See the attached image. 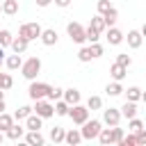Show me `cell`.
<instances>
[{
	"label": "cell",
	"instance_id": "cell-1",
	"mask_svg": "<svg viewBox=\"0 0 146 146\" xmlns=\"http://www.w3.org/2000/svg\"><path fill=\"white\" fill-rule=\"evenodd\" d=\"M21 73L25 80H36V75L41 73V59L34 55V57H27L23 64H21Z\"/></svg>",
	"mask_w": 146,
	"mask_h": 146
},
{
	"label": "cell",
	"instance_id": "cell-2",
	"mask_svg": "<svg viewBox=\"0 0 146 146\" xmlns=\"http://www.w3.org/2000/svg\"><path fill=\"white\" fill-rule=\"evenodd\" d=\"M100 128H103V123L98 119H87L82 123V128H80V135H82V139H96Z\"/></svg>",
	"mask_w": 146,
	"mask_h": 146
},
{
	"label": "cell",
	"instance_id": "cell-3",
	"mask_svg": "<svg viewBox=\"0 0 146 146\" xmlns=\"http://www.w3.org/2000/svg\"><path fill=\"white\" fill-rule=\"evenodd\" d=\"M66 116H71V121H73L75 125H82V123L89 119V110H87V105L75 103V105L68 107V114H66Z\"/></svg>",
	"mask_w": 146,
	"mask_h": 146
},
{
	"label": "cell",
	"instance_id": "cell-4",
	"mask_svg": "<svg viewBox=\"0 0 146 146\" xmlns=\"http://www.w3.org/2000/svg\"><path fill=\"white\" fill-rule=\"evenodd\" d=\"M32 112H34V114H39L41 119H50V116L55 114V107H52V103H50L48 98H39V100H34Z\"/></svg>",
	"mask_w": 146,
	"mask_h": 146
},
{
	"label": "cell",
	"instance_id": "cell-5",
	"mask_svg": "<svg viewBox=\"0 0 146 146\" xmlns=\"http://www.w3.org/2000/svg\"><path fill=\"white\" fill-rule=\"evenodd\" d=\"M41 30H43V27L34 21V23H23V25L18 27V34H21V36H25L27 41H34V39H39Z\"/></svg>",
	"mask_w": 146,
	"mask_h": 146
},
{
	"label": "cell",
	"instance_id": "cell-6",
	"mask_svg": "<svg viewBox=\"0 0 146 146\" xmlns=\"http://www.w3.org/2000/svg\"><path fill=\"white\" fill-rule=\"evenodd\" d=\"M48 89H50V84H48V82H34V80H30V87H27V96H30L32 100L46 98Z\"/></svg>",
	"mask_w": 146,
	"mask_h": 146
},
{
	"label": "cell",
	"instance_id": "cell-7",
	"mask_svg": "<svg viewBox=\"0 0 146 146\" xmlns=\"http://www.w3.org/2000/svg\"><path fill=\"white\" fill-rule=\"evenodd\" d=\"M66 32H68L71 41H75V43H84V41H87V39H84V27H82L78 21H71V23L66 25Z\"/></svg>",
	"mask_w": 146,
	"mask_h": 146
},
{
	"label": "cell",
	"instance_id": "cell-8",
	"mask_svg": "<svg viewBox=\"0 0 146 146\" xmlns=\"http://www.w3.org/2000/svg\"><path fill=\"white\" fill-rule=\"evenodd\" d=\"M119 121H121V112H119L116 107L103 110V123H105V125H119Z\"/></svg>",
	"mask_w": 146,
	"mask_h": 146
},
{
	"label": "cell",
	"instance_id": "cell-9",
	"mask_svg": "<svg viewBox=\"0 0 146 146\" xmlns=\"http://www.w3.org/2000/svg\"><path fill=\"white\" fill-rule=\"evenodd\" d=\"M39 39H41V43H43V46H55L59 36H57V30H52V27H46V30H41Z\"/></svg>",
	"mask_w": 146,
	"mask_h": 146
},
{
	"label": "cell",
	"instance_id": "cell-10",
	"mask_svg": "<svg viewBox=\"0 0 146 146\" xmlns=\"http://www.w3.org/2000/svg\"><path fill=\"white\" fill-rule=\"evenodd\" d=\"M27 46H30V41L25 39V36H11V43H9V48L14 50V52H18V55H23L25 50H27Z\"/></svg>",
	"mask_w": 146,
	"mask_h": 146
},
{
	"label": "cell",
	"instance_id": "cell-11",
	"mask_svg": "<svg viewBox=\"0 0 146 146\" xmlns=\"http://www.w3.org/2000/svg\"><path fill=\"white\" fill-rule=\"evenodd\" d=\"M105 30H107V41H110V46H119V43L125 39L123 32H121L119 27H114V25H112V27H105Z\"/></svg>",
	"mask_w": 146,
	"mask_h": 146
},
{
	"label": "cell",
	"instance_id": "cell-12",
	"mask_svg": "<svg viewBox=\"0 0 146 146\" xmlns=\"http://www.w3.org/2000/svg\"><path fill=\"white\" fill-rule=\"evenodd\" d=\"M41 123H43V119L34 112H30L25 116V130H41Z\"/></svg>",
	"mask_w": 146,
	"mask_h": 146
},
{
	"label": "cell",
	"instance_id": "cell-13",
	"mask_svg": "<svg viewBox=\"0 0 146 146\" xmlns=\"http://www.w3.org/2000/svg\"><path fill=\"white\" fill-rule=\"evenodd\" d=\"M23 137H25V141H27L30 146H41V144L46 141V139H43V135H41L39 130H25V135H23Z\"/></svg>",
	"mask_w": 146,
	"mask_h": 146
},
{
	"label": "cell",
	"instance_id": "cell-14",
	"mask_svg": "<svg viewBox=\"0 0 146 146\" xmlns=\"http://www.w3.org/2000/svg\"><path fill=\"white\" fill-rule=\"evenodd\" d=\"M119 112H121V116H123V119H132V116H137V103L125 100V103L119 107Z\"/></svg>",
	"mask_w": 146,
	"mask_h": 146
},
{
	"label": "cell",
	"instance_id": "cell-15",
	"mask_svg": "<svg viewBox=\"0 0 146 146\" xmlns=\"http://www.w3.org/2000/svg\"><path fill=\"white\" fill-rule=\"evenodd\" d=\"M23 135H25V128H23L21 123H11V125L5 130V137H7V139H21Z\"/></svg>",
	"mask_w": 146,
	"mask_h": 146
},
{
	"label": "cell",
	"instance_id": "cell-16",
	"mask_svg": "<svg viewBox=\"0 0 146 146\" xmlns=\"http://www.w3.org/2000/svg\"><path fill=\"white\" fill-rule=\"evenodd\" d=\"M103 146H107V144H114V128L110 125V128H100V132H98V137H96Z\"/></svg>",
	"mask_w": 146,
	"mask_h": 146
},
{
	"label": "cell",
	"instance_id": "cell-17",
	"mask_svg": "<svg viewBox=\"0 0 146 146\" xmlns=\"http://www.w3.org/2000/svg\"><path fill=\"white\" fill-rule=\"evenodd\" d=\"M21 64H23V57H21L18 52H14V55H7V57H5V66H7L9 71L21 68Z\"/></svg>",
	"mask_w": 146,
	"mask_h": 146
},
{
	"label": "cell",
	"instance_id": "cell-18",
	"mask_svg": "<svg viewBox=\"0 0 146 146\" xmlns=\"http://www.w3.org/2000/svg\"><path fill=\"white\" fill-rule=\"evenodd\" d=\"M62 98H64V100H66L68 105H75V103H80V100H82V96H80V91H78V89H73V87H71V89H64V94H62Z\"/></svg>",
	"mask_w": 146,
	"mask_h": 146
},
{
	"label": "cell",
	"instance_id": "cell-19",
	"mask_svg": "<svg viewBox=\"0 0 146 146\" xmlns=\"http://www.w3.org/2000/svg\"><path fill=\"white\" fill-rule=\"evenodd\" d=\"M141 41H144V34H141L139 30H130V32H128V46H130V48H139Z\"/></svg>",
	"mask_w": 146,
	"mask_h": 146
},
{
	"label": "cell",
	"instance_id": "cell-20",
	"mask_svg": "<svg viewBox=\"0 0 146 146\" xmlns=\"http://www.w3.org/2000/svg\"><path fill=\"white\" fill-rule=\"evenodd\" d=\"M64 141H66V144H71V146H78V144L82 141L80 130H75V128H73V130H66V132H64Z\"/></svg>",
	"mask_w": 146,
	"mask_h": 146
},
{
	"label": "cell",
	"instance_id": "cell-21",
	"mask_svg": "<svg viewBox=\"0 0 146 146\" xmlns=\"http://www.w3.org/2000/svg\"><path fill=\"white\" fill-rule=\"evenodd\" d=\"M103 16V21H105V27H112L114 23H116V18H119V11H116V7H110L105 14H100Z\"/></svg>",
	"mask_w": 146,
	"mask_h": 146
},
{
	"label": "cell",
	"instance_id": "cell-22",
	"mask_svg": "<svg viewBox=\"0 0 146 146\" xmlns=\"http://www.w3.org/2000/svg\"><path fill=\"white\" fill-rule=\"evenodd\" d=\"M0 5H2V14H7V16H16L18 14V0H5Z\"/></svg>",
	"mask_w": 146,
	"mask_h": 146
},
{
	"label": "cell",
	"instance_id": "cell-23",
	"mask_svg": "<svg viewBox=\"0 0 146 146\" xmlns=\"http://www.w3.org/2000/svg\"><path fill=\"white\" fill-rule=\"evenodd\" d=\"M110 73H112V78H114V80H116V82H121V80H123V78H125V73H128V68H125V66H121V64H116V62H114V64H112V68H110Z\"/></svg>",
	"mask_w": 146,
	"mask_h": 146
},
{
	"label": "cell",
	"instance_id": "cell-24",
	"mask_svg": "<svg viewBox=\"0 0 146 146\" xmlns=\"http://www.w3.org/2000/svg\"><path fill=\"white\" fill-rule=\"evenodd\" d=\"M52 107H55V114H57V116H66L71 105H68L64 98H59V100H55V105H52Z\"/></svg>",
	"mask_w": 146,
	"mask_h": 146
},
{
	"label": "cell",
	"instance_id": "cell-25",
	"mask_svg": "<svg viewBox=\"0 0 146 146\" xmlns=\"http://www.w3.org/2000/svg\"><path fill=\"white\" fill-rule=\"evenodd\" d=\"M123 91H125V89H123ZM125 94H128V100H132V103H137V100H141V98H144V91H141L139 87H128V91H125Z\"/></svg>",
	"mask_w": 146,
	"mask_h": 146
},
{
	"label": "cell",
	"instance_id": "cell-26",
	"mask_svg": "<svg viewBox=\"0 0 146 146\" xmlns=\"http://www.w3.org/2000/svg\"><path fill=\"white\" fill-rule=\"evenodd\" d=\"M105 94H107V96H121V94H123L121 82H116V80H114L112 84H107V87H105Z\"/></svg>",
	"mask_w": 146,
	"mask_h": 146
},
{
	"label": "cell",
	"instance_id": "cell-27",
	"mask_svg": "<svg viewBox=\"0 0 146 146\" xmlns=\"http://www.w3.org/2000/svg\"><path fill=\"white\" fill-rule=\"evenodd\" d=\"M64 128L62 125H55V128H50V139L55 141V144H59V141H64Z\"/></svg>",
	"mask_w": 146,
	"mask_h": 146
},
{
	"label": "cell",
	"instance_id": "cell-28",
	"mask_svg": "<svg viewBox=\"0 0 146 146\" xmlns=\"http://www.w3.org/2000/svg\"><path fill=\"white\" fill-rule=\"evenodd\" d=\"M62 94H64V89H62V87H52V84H50V89H48L46 98L52 103V100H59V98H62Z\"/></svg>",
	"mask_w": 146,
	"mask_h": 146
},
{
	"label": "cell",
	"instance_id": "cell-29",
	"mask_svg": "<svg viewBox=\"0 0 146 146\" xmlns=\"http://www.w3.org/2000/svg\"><path fill=\"white\" fill-rule=\"evenodd\" d=\"M89 27H94L96 32H105V21H103V16L98 14V16H94L91 18V23H89Z\"/></svg>",
	"mask_w": 146,
	"mask_h": 146
},
{
	"label": "cell",
	"instance_id": "cell-30",
	"mask_svg": "<svg viewBox=\"0 0 146 146\" xmlns=\"http://www.w3.org/2000/svg\"><path fill=\"white\" fill-rule=\"evenodd\" d=\"M103 107V98L100 96H89L87 98V110H100Z\"/></svg>",
	"mask_w": 146,
	"mask_h": 146
},
{
	"label": "cell",
	"instance_id": "cell-31",
	"mask_svg": "<svg viewBox=\"0 0 146 146\" xmlns=\"http://www.w3.org/2000/svg\"><path fill=\"white\" fill-rule=\"evenodd\" d=\"M30 112H32V107H30V105H21V107L14 112V121H23Z\"/></svg>",
	"mask_w": 146,
	"mask_h": 146
},
{
	"label": "cell",
	"instance_id": "cell-32",
	"mask_svg": "<svg viewBox=\"0 0 146 146\" xmlns=\"http://www.w3.org/2000/svg\"><path fill=\"white\" fill-rule=\"evenodd\" d=\"M11 123H14V116H11V114H7V112H0V130L5 132Z\"/></svg>",
	"mask_w": 146,
	"mask_h": 146
},
{
	"label": "cell",
	"instance_id": "cell-33",
	"mask_svg": "<svg viewBox=\"0 0 146 146\" xmlns=\"http://www.w3.org/2000/svg\"><path fill=\"white\" fill-rule=\"evenodd\" d=\"M84 39H87L89 43H96V41L100 39V32H96L94 27H84Z\"/></svg>",
	"mask_w": 146,
	"mask_h": 146
},
{
	"label": "cell",
	"instance_id": "cell-34",
	"mask_svg": "<svg viewBox=\"0 0 146 146\" xmlns=\"http://www.w3.org/2000/svg\"><path fill=\"white\" fill-rule=\"evenodd\" d=\"M141 128H144V123H141V121H139L137 116H132V119H128V130H130V132H139Z\"/></svg>",
	"mask_w": 146,
	"mask_h": 146
},
{
	"label": "cell",
	"instance_id": "cell-35",
	"mask_svg": "<svg viewBox=\"0 0 146 146\" xmlns=\"http://www.w3.org/2000/svg\"><path fill=\"white\" fill-rule=\"evenodd\" d=\"M116 64H121V66H125V68H128V66L132 64V59H130V55H128V52H119V55H116Z\"/></svg>",
	"mask_w": 146,
	"mask_h": 146
},
{
	"label": "cell",
	"instance_id": "cell-36",
	"mask_svg": "<svg viewBox=\"0 0 146 146\" xmlns=\"http://www.w3.org/2000/svg\"><path fill=\"white\" fill-rule=\"evenodd\" d=\"M9 43H11V32L9 30H0V46L7 48Z\"/></svg>",
	"mask_w": 146,
	"mask_h": 146
},
{
	"label": "cell",
	"instance_id": "cell-37",
	"mask_svg": "<svg viewBox=\"0 0 146 146\" xmlns=\"http://www.w3.org/2000/svg\"><path fill=\"white\" fill-rule=\"evenodd\" d=\"M78 59L80 62H91L94 57H91V50H89V46L87 48H80V52H78Z\"/></svg>",
	"mask_w": 146,
	"mask_h": 146
},
{
	"label": "cell",
	"instance_id": "cell-38",
	"mask_svg": "<svg viewBox=\"0 0 146 146\" xmlns=\"http://www.w3.org/2000/svg\"><path fill=\"white\" fill-rule=\"evenodd\" d=\"M89 50H91V57H94V59L103 55V46H100L98 41H96V43H91V46H89Z\"/></svg>",
	"mask_w": 146,
	"mask_h": 146
},
{
	"label": "cell",
	"instance_id": "cell-39",
	"mask_svg": "<svg viewBox=\"0 0 146 146\" xmlns=\"http://www.w3.org/2000/svg\"><path fill=\"white\" fill-rule=\"evenodd\" d=\"M14 87V78L9 75V73H2V89L7 91V89H11Z\"/></svg>",
	"mask_w": 146,
	"mask_h": 146
},
{
	"label": "cell",
	"instance_id": "cell-40",
	"mask_svg": "<svg viewBox=\"0 0 146 146\" xmlns=\"http://www.w3.org/2000/svg\"><path fill=\"white\" fill-rule=\"evenodd\" d=\"M96 7H98V14H105V11L112 7V2H110V0H98V5H96Z\"/></svg>",
	"mask_w": 146,
	"mask_h": 146
},
{
	"label": "cell",
	"instance_id": "cell-41",
	"mask_svg": "<svg viewBox=\"0 0 146 146\" xmlns=\"http://www.w3.org/2000/svg\"><path fill=\"white\" fill-rule=\"evenodd\" d=\"M52 2H55L57 7H68V5H71V0H52Z\"/></svg>",
	"mask_w": 146,
	"mask_h": 146
},
{
	"label": "cell",
	"instance_id": "cell-42",
	"mask_svg": "<svg viewBox=\"0 0 146 146\" xmlns=\"http://www.w3.org/2000/svg\"><path fill=\"white\" fill-rule=\"evenodd\" d=\"M34 2H36V7H48L52 0H34Z\"/></svg>",
	"mask_w": 146,
	"mask_h": 146
},
{
	"label": "cell",
	"instance_id": "cell-43",
	"mask_svg": "<svg viewBox=\"0 0 146 146\" xmlns=\"http://www.w3.org/2000/svg\"><path fill=\"white\" fill-rule=\"evenodd\" d=\"M2 64H5V48L0 46V66H2Z\"/></svg>",
	"mask_w": 146,
	"mask_h": 146
},
{
	"label": "cell",
	"instance_id": "cell-44",
	"mask_svg": "<svg viewBox=\"0 0 146 146\" xmlns=\"http://www.w3.org/2000/svg\"><path fill=\"white\" fill-rule=\"evenodd\" d=\"M0 112H5V100H0Z\"/></svg>",
	"mask_w": 146,
	"mask_h": 146
},
{
	"label": "cell",
	"instance_id": "cell-45",
	"mask_svg": "<svg viewBox=\"0 0 146 146\" xmlns=\"http://www.w3.org/2000/svg\"><path fill=\"white\" fill-rule=\"evenodd\" d=\"M0 100H5V91L2 89H0Z\"/></svg>",
	"mask_w": 146,
	"mask_h": 146
},
{
	"label": "cell",
	"instance_id": "cell-46",
	"mask_svg": "<svg viewBox=\"0 0 146 146\" xmlns=\"http://www.w3.org/2000/svg\"><path fill=\"white\" fill-rule=\"evenodd\" d=\"M0 89H2V73H0ZM2 91H5V89H2Z\"/></svg>",
	"mask_w": 146,
	"mask_h": 146
},
{
	"label": "cell",
	"instance_id": "cell-47",
	"mask_svg": "<svg viewBox=\"0 0 146 146\" xmlns=\"http://www.w3.org/2000/svg\"><path fill=\"white\" fill-rule=\"evenodd\" d=\"M2 139H5V135H2V130H0V144H2Z\"/></svg>",
	"mask_w": 146,
	"mask_h": 146
},
{
	"label": "cell",
	"instance_id": "cell-48",
	"mask_svg": "<svg viewBox=\"0 0 146 146\" xmlns=\"http://www.w3.org/2000/svg\"><path fill=\"white\" fill-rule=\"evenodd\" d=\"M0 14H2V5H0Z\"/></svg>",
	"mask_w": 146,
	"mask_h": 146
}]
</instances>
